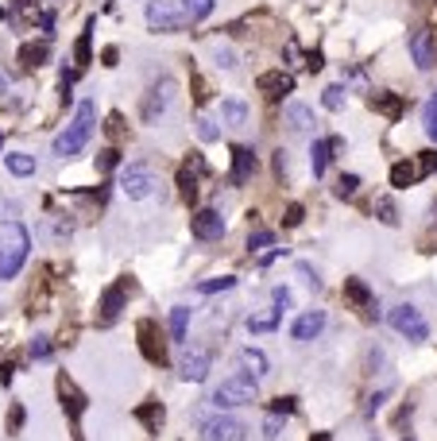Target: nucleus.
Returning a JSON list of instances; mask_svg holds the SVG:
<instances>
[{
    "mask_svg": "<svg viewBox=\"0 0 437 441\" xmlns=\"http://www.w3.org/2000/svg\"><path fill=\"white\" fill-rule=\"evenodd\" d=\"M117 163H120V151H112V147H109V151H101V163H97V167H101V170H112Z\"/></svg>",
    "mask_w": 437,
    "mask_h": 441,
    "instance_id": "nucleus-45",
    "label": "nucleus"
},
{
    "mask_svg": "<svg viewBox=\"0 0 437 441\" xmlns=\"http://www.w3.org/2000/svg\"><path fill=\"white\" fill-rule=\"evenodd\" d=\"M437 167V159H430V155H426V159H418V163H395L391 167V186H414L418 178L422 175H430V170Z\"/></svg>",
    "mask_w": 437,
    "mask_h": 441,
    "instance_id": "nucleus-12",
    "label": "nucleus"
},
{
    "mask_svg": "<svg viewBox=\"0 0 437 441\" xmlns=\"http://www.w3.org/2000/svg\"><path fill=\"white\" fill-rule=\"evenodd\" d=\"M213 62H217L221 70H236V66H240V59H236V51L228 43H213Z\"/></svg>",
    "mask_w": 437,
    "mask_h": 441,
    "instance_id": "nucleus-32",
    "label": "nucleus"
},
{
    "mask_svg": "<svg viewBox=\"0 0 437 441\" xmlns=\"http://www.w3.org/2000/svg\"><path fill=\"white\" fill-rule=\"evenodd\" d=\"M387 322H391V329L399 333V337H407V341H418V345H422V341H430V322H426V317H422V310H418V306H410V302L395 306Z\"/></svg>",
    "mask_w": 437,
    "mask_h": 441,
    "instance_id": "nucleus-4",
    "label": "nucleus"
},
{
    "mask_svg": "<svg viewBox=\"0 0 437 441\" xmlns=\"http://www.w3.org/2000/svg\"><path fill=\"white\" fill-rule=\"evenodd\" d=\"M16 213H20V206H16V201H4V198H0V220H4V217L12 220Z\"/></svg>",
    "mask_w": 437,
    "mask_h": 441,
    "instance_id": "nucleus-48",
    "label": "nucleus"
},
{
    "mask_svg": "<svg viewBox=\"0 0 437 441\" xmlns=\"http://www.w3.org/2000/svg\"><path fill=\"white\" fill-rule=\"evenodd\" d=\"M190 233H194L197 240H221V236H225V217H221L217 209H197V213L190 217Z\"/></svg>",
    "mask_w": 437,
    "mask_h": 441,
    "instance_id": "nucleus-11",
    "label": "nucleus"
},
{
    "mask_svg": "<svg viewBox=\"0 0 437 441\" xmlns=\"http://www.w3.org/2000/svg\"><path fill=\"white\" fill-rule=\"evenodd\" d=\"M182 4V12L190 16V23H202L213 16V8H217V0H178Z\"/></svg>",
    "mask_w": 437,
    "mask_h": 441,
    "instance_id": "nucleus-28",
    "label": "nucleus"
},
{
    "mask_svg": "<svg viewBox=\"0 0 437 441\" xmlns=\"http://www.w3.org/2000/svg\"><path fill=\"white\" fill-rule=\"evenodd\" d=\"M255 395H260L255 375H228V380H221L217 387H213L209 403L217 406V411H236V406H252Z\"/></svg>",
    "mask_w": 437,
    "mask_h": 441,
    "instance_id": "nucleus-3",
    "label": "nucleus"
},
{
    "mask_svg": "<svg viewBox=\"0 0 437 441\" xmlns=\"http://www.w3.org/2000/svg\"><path fill=\"white\" fill-rule=\"evenodd\" d=\"M255 86H260L267 97H283V93H291V89H294V78H291V74H283V70H267V74L255 78Z\"/></svg>",
    "mask_w": 437,
    "mask_h": 441,
    "instance_id": "nucleus-16",
    "label": "nucleus"
},
{
    "mask_svg": "<svg viewBox=\"0 0 437 441\" xmlns=\"http://www.w3.org/2000/svg\"><path fill=\"white\" fill-rule=\"evenodd\" d=\"M344 294H349V298L356 302V306H364V310H372V314H379V310H375V298H372V290H368L360 279H344Z\"/></svg>",
    "mask_w": 437,
    "mask_h": 441,
    "instance_id": "nucleus-26",
    "label": "nucleus"
},
{
    "mask_svg": "<svg viewBox=\"0 0 437 441\" xmlns=\"http://www.w3.org/2000/svg\"><path fill=\"white\" fill-rule=\"evenodd\" d=\"M209 368H213V353L209 348H186L182 360H178V375H182L186 383H202L209 380Z\"/></svg>",
    "mask_w": 437,
    "mask_h": 441,
    "instance_id": "nucleus-9",
    "label": "nucleus"
},
{
    "mask_svg": "<svg viewBox=\"0 0 437 441\" xmlns=\"http://www.w3.org/2000/svg\"><path fill=\"white\" fill-rule=\"evenodd\" d=\"M344 101H349V89H344V86H329L325 93H321V105H325L329 112H341Z\"/></svg>",
    "mask_w": 437,
    "mask_h": 441,
    "instance_id": "nucleus-31",
    "label": "nucleus"
},
{
    "mask_svg": "<svg viewBox=\"0 0 437 441\" xmlns=\"http://www.w3.org/2000/svg\"><path fill=\"white\" fill-rule=\"evenodd\" d=\"M325 310H306V314L298 317V322L291 325V337L294 341H317L321 337V329H325Z\"/></svg>",
    "mask_w": 437,
    "mask_h": 441,
    "instance_id": "nucleus-13",
    "label": "nucleus"
},
{
    "mask_svg": "<svg viewBox=\"0 0 437 441\" xmlns=\"http://www.w3.org/2000/svg\"><path fill=\"white\" fill-rule=\"evenodd\" d=\"M202 434H205V441H244L248 426L240 418H233V414H217V418L202 422Z\"/></svg>",
    "mask_w": 437,
    "mask_h": 441,
    "instance_id": "nucleus-8",
    "label": "nucleus"
},
{
    "mask_svg": "<svg viewBox=\"0 0 437 441\" xmlns=\"http://www.w3.org/2000/svg\"><path fill=\"white\" fill-rule=\"evenodd\" d=\"M286 225H302V206H291V209H286Z\"/></svg>",
    "mask_w": 437,
    "mask_h": 441,
    "instance_id": "nucleus-50",
    "label": "nucleus"
},
{
    "mask_svg": "<svg viewBox=\"0 0 437 441\" xmlns=\"http://www.w3.org/2000/svg\"><path fill=\"white\" fill-rule=\"evenodd\" d=\"M28 353H31V360H47V356L54 353L51 337H43V333H39V337H35V341H31V345H28Z\"/></svg>",
    "mask_w": 437,
    "mask_h": 441,
    "instance_id": "nucleus-37",
    "label": "nucleus"
},
{
    "mask_svg": "<svg viewBox=\"0 0 437 441\" xmlns=\"http://www.w3.org/2000/svg\"><path fill=\"white\" fill-rule=\"evenodd\" d=\"M120 310H124V283H117V287L105 290V298H101V322H105V325L117 322Z\"/></svg>",
    "mask_w": 437,
    "mask_h": 441,
    "instance_id": "nucleus-22",
    "label": "nucleus"
},
{
    "mask_svg": "<svg viewBox=\"0 0 437 441\" xmlns=\"http://www.w3.org/2000/svg\"><path fill=\"white\" fill-rule=\"evenodd\" d=\"M59 391H62V403H66V411H70V414H74V418H78V414H81V411H86V399H81V391H78V387H74V383H70V380H66V375H62V380H59Z\"/></svg>",
    "mask_w": 437,
    "mask_h": 441,
    "instance_id": "nucleus-27",
    "label": "nucleus"
},
{
    "mask_svg": "<svg viewBox=\"0 0 437 441\" xmlns=\"http://www.w3.org/2000/svg\"><path fill=\"white\" fill-rule=\"evenodd\" d=\"M329 159H333V136H329V140H313V147H310V170H313V178H321L329 170Z\"/></svg>",
    "mask_w": 437,
    "mask_h": 441,
    "instance_id": "nucleus-20",
    "label": "nucleus"
},
{
    "mask_svg": "<svg viewBox=\"0 0 437 441\" xmlns=\"http://www.w3.org/2000/svg\"><path fill=\"white\" fill-rule=\"evenodd\" d=\"M271 302H275V310H279V314H286V310L294 306V294L286 290V287H275V290H271Z\"/></svg>",
    "mask_w": 437,
    "mask_h": 441,
    "instance_id": "nucleus-41",
    "label": "nucleus"
},
{
    "mask_svg": "<svg viewBox=\"0 0 437 441\" xmlns=\"http://www.w3.org/2000/svg\"><path fill=\"white\" fill-rule=\"evenodd\" d=\"M313 441H329V434H317V437H313Z\"/></svg>",
    "mask_w": 437,
    "mask_h": 441,
    "instance_id": "nucleus-54",
    "label": "nucleus"
},
{
    "mask_svg": "<svg viewBox=\"0 0 437 441\" xmlns=\"http://www.w3.org/2000/svg\"><path fill=\"white\" fill-rule=\"evenodd\" d=\"M175 93H178L175 78H159L151 89H147V97H144V120H147V124H155V120L175 105Z\"/></svg>",
    "mask_w": 437,
    "mask_h": 441,
    "instance_id": "nucleus-7",
    "label": "nucleus"
},
{
    "mask_svg": "<svg viewBox=\"0 0 437 441\" xmlns=\"http://www.w3.org/2000/svg\"><path fill=\"white\" fill-rule=\"evenodd\" d=\"M155 190H159V178H155L151 167H144V163L124 167V175H120V194H124L128 201H144V198H151Z\"/></svg>",
    "mask_w": 437,
    "mask_h": 441,
    "instance_id": "nucleus-6",
    "label": "nucleus"
},
{
    "mask_svg": "<svg viewBox=\"0 0 437 441\" xmlns=\"http://www.w3.org/2000/svg\"><path fill=\"white\" fill-rule=\"evenodd\" d=\"M375 213H379V220H383V225H399V209H395L391 198H379V201H375Z\"/></svg>",
    "mask_w": 437,
    "mask_h": 441,
    "instance_id": "nucleus-38",
    "label": "nucleus"
},
{
    "mask_svg": "<svg viewBox=\"0 0 437 441\" xmlns=\"http://www.w3.org/2000/svg\"><path fill=\"white\" fill-rule=\"evenodd\" d=\"M279 322H283V314L271 306V310H255V314H248V322H244V325H248V333H275Z\"/></svg>",
    "mask_w": 437,
    "mask_h": 441,
    "instance_id": "nucleus-21",
    "label": "nucleus"
},
{
    "mask_svg": "<svg viewBox=\"0 0 437 441\" xmlns=\"http://www.w3.org/2000/svg\"><path fill=\"white\" fill-rule=\"evenodd\" d=\"M20 426H23V406L16 403L12 406V418H8V430H12V434H20Z\"/></svg>",
    "mask_w": 437,
    "mask_h": 441,
    "instance_id": "nucleus-46",
    "label": "nucleus"
},
{
    "mask_svg": "<svg viewBox=\"0 0 437 441\" xmlns=\"http://www.w3.org/2000/svg\"><path fill=\"white\" fill-rule=\"evenodd\" d=\"M197 140H205V143H213V140H221V128H217V120L213 117H197Z\"/></svg>",
    "mask_w": 437,
    "mask_h": 441,
    "instance_id": "nucleus-35",
    "label": "nucleus"
},
{
    "mask_svg": "<svg viewBox=\"0 0 437 441\" xmlns=\"http://www.w3.org/2000/svg\"><path fill=\"white\" fill-rule=\"evenodd\" d=\"M360 194V178L356 175H341L337 178V198H356Z\"/></svg>",
    "mask_w": 437,
    "mask_h": 441,
    "instance_id": "nucleus-36",
    "label": "nucleus"
},
{
    "mask_svg": "<svg viewBox=\"0 0 437 441\" xmlns=\"http://www.w3.org/2000/svg\"><path fill=\"white\" fill-rule=\"evenodd\" d=\"M28 252H31V233L20 225V220H8L0 228V279H16L28 264Z\"/></svg>",
    "mask_w": 437,
    "mask_h": 441,
    "instance_id": "nucleus-2",
    "label": "nucleus"
},
{
    "mask_svg": "<svg viewBox=\"0 0 437 441\" xmlns=\"http://www.w3.org/2000/svg\"><path fill=\"white\" fill-rule=\"evenodd\" d=\"M205 175V159L202 155H190V163L182 167V175H178V186H182V198L190 201L197 194V178Z\"/></svg>",
    "mask_w": 437,
    "mask_h": 441,
    "instance_id": "nucleus-18",
    "label": "nucleus"
},
{
    "mask_svg": "<svg viewBox=\"0 0 437 441\" xmlns=\"http://www.w3.org/2000/svg\"><path fill=\"white\" fill-rule=\"evenodd\" d=\"M51 54V47L47 43H39V47H23L20 51V62H23V70H35V66H43V59Z\"/></svg>",
    "mask_w": 437,
    "mask_h": 441,
    "instance_id": "nucleus-30",
    "label": "nucleus"
},
{
    "mask_svg": "<svg viewBox=\"0 0 437 441\" xmlns=\"http://www.w3.org/2000/svg\"><path fill=\"white\" fill-rule=\"evenodd\" d=\"M93 124H97V105L81 101L78 112H74V120L54 136L51 151L59 155V159H74V155H81V151H86V143H89V136H93Z\"/></svg>",
    "mask_w": 437,
    "mask_h": 441,
    "instance_id": "nucleus-1",
    "label": "nucleus"
},
{
    "mask_svg": "<svg viewBox=\"0 0 437 441\" xmlns=\"http://www.w3.org/2000/svg\"><path fill=\"white\" fill-rule=\"evenodd\" d=\"M298 275H302V279H306V287L321 290V279H317V271H310V264H298Z\"/></svg>",
    "mask_w": 437,
    "mask_h": 441,
    "instance_id": "nucleus-44",
    "label": "nucleus"
},
{
    "mask_svg": "<svg viewBox=\"0 0 437 441\" xmlns=\"http://www.w3.org/2000/svg\"><path fill=\"white\" fill-rule=\"evenodd\" d=\"M4 89H8V74H0V93H4Z\"/></svg>",
    "mask_w": 437,
    "mask_h": 441,
    "instance_id": "nucleus-52",
    "label": "nucleus"
},
{
    "mask_svg": "<svg viewBox=\"0 0 437 441\" xmlns=\"http://www.w3.org/2000/svg\"><path fill=\"white\" fill-rule=\"evenodd\" d=\"M221 124L244 128L248 124V105H244L240 97H225V101H221Z\"/></svg>",
    "mask_w": 437,
    "mask_h": 441,
    "instance_id": "nucleus-19",
    "label": "nucleus"
},
{
    "mask_svg": "<svg viewBox=\"0 0 437 441\" xmlns=\"http://www.w3.org/2000/svg\"><path fill=\"white\" fill-rule=\"evenodd\" d=\"M383 399H387V391H379V395H372V406H368V414H375L379 406H383Z\"/></svg>",
    "mask_w": 437,
    "mask_h": 441,
    "instance_id": "nucleus-51",
    "label": "nucleus"
},
{
    "mask_svg": "<svg viewBox=\"0 0 437 441\" xmlns=\"http://www.w3.org/2000/svg\"><path fill=\"white\" fill-rule=\"evenodd\" d=\"M74 59H78V66H86V62H89V35L78 39V47H74Z\"/></svg>",
    "mask_w": 437,
    "mask_h": 441,
    "instance_id": "nucleus-43",
    "label": "nucleus"
},
{
    "mask_svg": "<svg viewBox=\"0 0 437 441\" xmlns=\"http://www.w3.org/2000/svg\"><path fill=\"white\" fill-rule=\"evenodd\" d=\"M255 167H260V163H255L252 147H236V151H233V175H228V178H233L236 186H244L255 175Z\"/></svg>",
    "mask_w": 437,
    "mask_h": 441,
    "instance_id": "nucleus-17",
    "label": "nucleus"
},
{
    "mask_svg": "<svg viewBox=\"0 0 437 441\" xmlns=\"http://www.w3.org/2000/svg\"><path fill=\"white\" fill-rule=\"evenodd\" d=\"M407 47H410V59H414L418 70H433V62H437V39H433L430 28H418L414 35H410Z\"/></svg>",
    "mask_w": 437,
    "mask_h": 441,
    "instance_id": "nucleus-10",
    "label": "nucleus"
},
{
    "mask_svg": "<svg viewBox=\"0 0 437 441\" xmlns=\"http://www.w3.org/2000/svg\"><path fill=\"white\" fill-rule=\"evenodd\" d=\"M139 418L147 422V430H159V426H163V406H155V403L139 406Z\"/></svg>",
    "mask_w": 437,
    "mask_h": 441,
    "instance_id": "nucleus-40",
    "label": "nucleus"
},
{
    "mask_svg": "<svg viewBox=\"0 0 437 441\" xmlns=\"http://www.w3.org/2000/svg\"><path fill=\"white\" fill-rule=\"evenodd\" d=\"M430 220H437V201H433V206H430Z\"/></svg>",
    "mask_w": 437,
    "mask_h": 441,
    "instance_id": "nucleus-53",
    "label": "nucleus"
},
{
    "mask_svg": "<svg viewBox=\"0 0 437 441\" xmlns=\"http://www.w3.org/2000/svg\"><path fill=\"white\" fill-rule=\"evenodd\" d=\"M372 109H379L383 117H399L402 112V97H395V93H372Z\"/></svg>",
    "mask_w": 437,
    "mask_h": 441,
    "instance_id": "nucleus-29",
    "label": "nucleus"
},
{
    "mask_svg": "<svg viewBox=\"0 0 437 441\" xmlns=\"http://www.w3.org/2000/svg\"><path fill=\"white\" fill-rule=\"evenodd\" d=\"M263 248H275V233H267V228L248 236V252H263Z\"/></svg>",
    "mask_w": 437,
    "mask_h": 441,
    "instance_id": "nucleus-39",
    "label": "nucleus"
},
{
    "mask_svg": "<svg viewBox=\"0 0 437 441\" xmlns=\"http://www.w3.org/2000/svg\"><path fill=\"white\" fill-rule=\"evenodd\" d=\"M283 120H286V128H291V132H298V136H306V132H313V124H317V120H313V109L310 105H302V101H291L283 109Z\"/></svg>",
    "mask_w": 437,
    "mask_h": 441,
    "instance_id": "nucleus-14",
    "label": "nucleus"
},
{
    "mask_svg": "<svg viewBox=\"0 0 437 441\" xmlns=\"http://www.w3.org/2000/svg\"><path fill=\"white\" fill-rule=\"evenodd\" d=\"M236 360H240V368H244V372H248V375H255V380L271 372L267 356H263L260 348H240V356H236Z\"/></svg>",
    "mask_w": 437,
    "mask_h": 441,
    "instance_id": "nucleus-24",
    "label": "nucleus"
},
{
    "mask_svg": "<svg viewBox=\"0 0 437 441\" xmlns=\"http://www.w3.org/2000/svg\"><path fill=\"white\" fill-rule=\"evenodd\" d=\"M155 341H159V337H155V322H139V348H144V356L151 364L163 368V364H167V348L155 345Z\"/></svg>",
    "mask_w": 437,
    "mask_h": 441,
    "instance_id": "nucleus-15",
    "label": "nucleus"
},
{
    "mask_svg": "<svg viewBox=\"0 0 437 441\" xmlns=\"http://www.w3.org/2000/svg\"><path fill=\"white\" fill-rule=\"evenodd\" d=\"M233 287H236V275H221V279L197 283V294H217V290H233Z\"/></svg>",
    "mask_w": 437,
    "mask_h": 441,
    "instance_id": "nucleus-33",
    "label": "nucleus"
},
{
    "mask_svg": "<svg viewBox=\"0 0 437 441\" xmlns=\"http://www.w3.org/2000/svg\"><path fill=\"white\" fill-rule=\"evenodd\" d=\"M294 403H298V399H275V414H294L298 411Z\"/></svg>",
    "mask_w": 437,
    "mask_h": 441,
    "instance_id": "nucleus-47",
    "label": "nucleus"
},
{
    "mask_svg": "<svg viewBox=\"0 0 437 441\" xmlns=\"http://www.w3.org/2000/svg\"><path fill=\"white\" fill-rule=\"evenodd\" d=\"M4 167L12 170L16 178H31L39 163H35V155H28V151H12V155H4Z\"/></svg>",
    "mask_w": 437,
    "mask_h": 441,
    "instance_id": "nucleus-23",
    "label": "nucleus"
},
{
    "mask_svg": "<svg viewBox=\"0 0 437 441\" xmlns=\"http://www.w3.org/2000/svg\"><path fill=\"white\" fill-rule=\"evenodd\" d=\"M286 256H291V252H286V248H275V252H267V256H263L260 264L267 267V264H275V259H286Z\"/></svg>",
    "mask_w": 437,
    "mask_h": 441,
    "instance_id": "nucleus-49",
    "label": "nucleus"
},
{
    "mask_svg": "<svg viewBox=\"0 0 437 441\" xmlns=\"http://www.w3.org/2000/svg\"><path fill=\"white\" fill-rule=\"evenodd\" d=\"M407 441H410V437H407Z\"/></svg>",
    "mask_w": 437,
    "mask_h": 441,
    "instance_id": "nucleus-55",
    "label": "nucleus"
},
{
    "mask_svg": "<svg viewBox=\"0 0 437 441\" xmlns=\"http://www.w3.org/2000/svg\"><path fill=\"white\" fill-rule=\"evenodd\" d=\"M186 329H190V306H175L170 310V341L186 345Z\"/></svg>",
    "mask_w": 437,
    "mask_h": 441,
    "instance_id": "nucleus-25",
    "label": "nucleus"
},
{
    "mask_svg": "<svg viewBox=\"0 0 437 441\" xmlns=\"http://www.w3.org/2000/svg\"><path fill=\"white\" fill-rule=\"evenodd\" d=\"M422 124H426V136L437 140V89H433V97L426 101V109H422Z\"/></svg>",
    "mask_w": 437,
    "mask_h": 441,
    "instance_id": "nucleus-34",
    "label": "nucleus"
},
{
    "mask_svg": "<svg viewBox=\"0 0 437 441\" xmlns=\"http://www.w3.org/2000/svg\"><path fill=\"white\" fill-rule=\"evenodd\" d=\"M147 28L151 31H182L190 28V16L182 12L178 0H147Z\"/></svg>",
    "mask_w": 437,
    "mask_h": 441,
    "instance_id": "nucleus-5",
    "label": "nucleus"
},
{
    "mask_svg": "<svg viewBox=\"0 0 437 441\" xmlns=\"http://www.w3.org/2000/svg\"><path fill=\"white\" fill-rule=\"evenodd\" d=\"M279 434H283V414H271V418L263 422V437H267V441H275Z\"/></svg>",
    "mask_w": 437,
    "mask_h": 441,
    "instance_id": "nucleus-42",
    "label": "nucleus"
}]
</instances>
